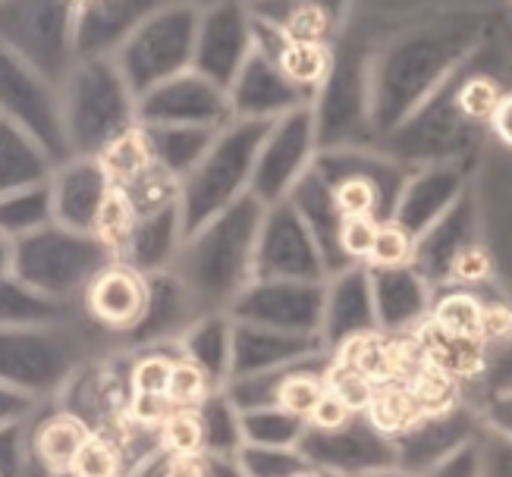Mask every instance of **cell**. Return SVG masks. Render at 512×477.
Here are the masks:
<instances>
[{
    "mask_svg": "<svg viewBox=\"0 0 512 477\" xmlns=\"http://www.w3.org/2000/svg\"><path fill=\"white\" fill-rule=\"evenodd\" d=\"M503 7L431 4L396 7L387 35L377 44L371 70L374 139L403 126L425 107L500 29Z\"/></svg>",
    "mask_w": 512,
    "mask_h": 477,
    "instance_id": "1",
    "label": "cell"
},
{
    "mask_svg": "<svg viewBox=\"0 0 512 477\" xmlns=\"http://www.w3.org/2000/svg\"><path fill=\"white\" fill-rule=\"evenodd\" d=\"M393 16L396 7H349L346 26L333 41L330 73L311 104L321 151L377 145L371 120V70L377 44L387 35Z\"/></svg>",
    "mask_w": 512,
    "mask_h": 477,
    "instance_id": "2",
    "label": "cell"
},
{
    "mask_svg": "<svg viewBox=\"0 0 512 477\" xmlns=\"http://www.w3.org/2000/svg\"><path fill=\"white\" fill-rule=\"evenodd\" d=\"M264 211L255 195H246L186 236L173 274L202 314H230L239 295L255 283V248Z\"/></svg>",
    "mask_w": 512,
    "mask_h": 477,
    "instance_id": "3",
    "label": "cell"
},
{
    "mask_svg": "<svg viewBox=\"0 0 512 477\" xmlns=\"http://www.w3.org/2000/svg\"><path fill=\"white\" fill-rule=\"evenodd\" d=\"M412 267L434 289V295L456 289L494 295V261L484 245L475 186H469V192L425 236L415 239Z\"/></svg>",
    "mask_w": 512,
    "mask_h": 477,
    "instance_id": "4",
    "label": "cell"
},
{
    "mask_svg": "<svg viewBox=\"0 0 512 477\" xmlns=\"http://www.w3.org/2000/svg\"><path fill=\"white\" fill-rule=\"evenodd\" d=\"M271 123L233 120L217 132L214 145L180 186V211L186 223V236L205 226L217 214L230 211L236 201L252 195V176L258 164V151Z\"/></svg>",
    "mask_w": 512,
    "mask_h": 477,
    "instance_id": "5",
    "label": "cell"
},
{
    "mask_svg": "<svg viewBox=\"0 0 512 477\" xmlns=\"http://www.w3.org/2000/svg\"><path fill=\"white\" fill-rule=\"evenodd\" d=\"M491 142V129L475 126L456 104V76L440 92L418 107L393 135L377 145L406 170L437 167V164H469L481 157Z\"/></svg>",
    "mask_w": 512,
    "mask_h": 477,
    "instance_id": "6",
    "label": "cell"
},
{
    "mask_svg": "<svg viewBox=\"0 0 512 477\" xmlns=\"http://www.w3.org/2000/svg\"><path fill=\"white\" fill-rule=\"evenodd\" d=\"M202 7H154L139 29L120 48L117 70L123 73L132 95L145 98L158 85L183 76L195 63V41Z\"/></svg>",
    "mask_w": 512,
    "mask_h": 477,
    "instance_id": "7",
    "label": "cell"
},
{
    "mask_svg": "<svg viewBox=\"0 0 512 477\" xmlns=\"http://www.w3.org/2000/svg\"><path fill=\"white\" fill-rule=\"evenodd\" d=\"M315 170L327 179V186L337 195V204L346 220L368 217L377 223L393 220L396 204L403 198V189L412 176V170L396 164L377 145L321 151Z\"/></svg>",
    "mask_w": 512,
    "mask_h": 477,
    "instance_id": "8",
    "label": "cell"
},
{
    "mask_svg": "<svg viewBox=\"0 0 512 477\" xmlns=\"http://www.w3.org/2000/svg\"><path fill=\"white\" fill-rule=\"evenodd\" d=\"M318 154L321 148H318L315 110L302 107L296 113H286L283 120L271 123L261 142L255 176H252V195L264 208L289 201V195L296 192V186L315 167Z\"/></svg>",
    "mask_w": 512,
    "mask_h": 477,
    "instance_id": "9",
    "label": "cell"
},
{
    "mask_svg": "<svg viewBox=\"0 0 512 477\" xmlns=\"http://www.w3.org/2000/svg\"><path fill=\"white\" fill-rule=\"evenodd\" d=\"M475 198L484 245L494 261V295L512 302V151L487 142L475 161Z\"/></svg>",
    "mask_w": 512,
    "mask_h": 477,
    "instance_id": "10",
    "label": "cell"
},
{
    "mask_svg": "<svg viewBox=\"0 0 512 477\" xmlns=\"http://www.w3.org/2000/svg\"><path fill=\"white\" fill-rule=\"evenodd\" d=\"M255 280L327 283V267L318 245L289 201L264 211L255 248Z\"/></svg>",
    "mask_w": 512,
    "mask_h": 477,
    "instance_id": "11",
    "label": "cell"
},
{
    "mask_svg": "<svg viewBox=\"0 0 512 477\" xmlns=\"http://www.w3.org/2000/svg\"><path fill=\"white\" fill-rule=\"evenodd\" d=\"M299 452L315 471L333 477H362L368 471L396 468L393 440L384 437L365 415H355L337 430L308 427Z\"/></svg>",
    "mask_w": 512,
    "mask_h": 477,
    "instance_id": "12",
    "label": "cell"
},
{
    "mask_svg": "<svg viewBox=\"0 0 512 477\" xmlns=\"http://www.w3.org/2000/svg\"><path fill=\"white\" fill-rule=\"evenodd\" d=\"M239 324H258L283 333L321 336L324 324V283L299 280H255L230 308Z\"/></svg>",
    "mask_w": 512,
    "mask_h": 477,
    "instance_id": "13",
    "label": "cell"
},
{
    "mask_svg": "<svg viewBox=\"0 0 512 477\" xmlns=\"http://www.w3.org/2000/svg\"><path fill=\"white\" fill-rule=\"evenodd\" d=\"M252 54H255V41H252L249 7H242V4L202 7L195 63H192V70L198 76H205L217 88L230 92Z\"/></svg>",
    "mask_w": 512,
    "mask_h": 477,
    "instance_id": "14",
    "label": "cell"
},
{
    "mask_svg": "<svg viewBox=\"0 0 512 477\" xmlns=\"http://www.w3.org/2000/svg\"><path fill=\"white\" fill-rule=\"evenodd\" d=\"M142 126H195V129H227L233 123L230 95L195 70L176 76L154 92L139 98Z\"/></svg>",
    "mask_w": 512,
    "mask_h": 477,
    "instance_id": "15",
    "label": "cell"
},
{
    "mask_svg": "<svg viewBox=\"0 0 512 477\" xmlns=\"http://www.w3.org/2000/svg\"><path fill=\"white\" fill-rule=\"evenodd\" d=\"M481 418L472 405H456L450 412L421 415L406 434L393 437L396 449V468L409 477L431 474L443 459H450L453 452L469 446L481 437Z\"/></svg>",
    "mask_w": 512,
    "mask_h": 477,
    "instance_id": "16",
    "label": "cell"
},
{
    "mask_svg": "<svg viewBox=\"0 0 512 477\" xmlns=\"http://www.w3.org/2000/svg\"><path fill=\"white\" fill-rule=\"evenodd\" d=\"M377 330V311H374V286L368 264H352L340 274L327 277L324 283V324H321V343L333 355L346 343Z\"/></svg>",
    "mask_w": 512,
    "mask_h": 477,
    "instance_id": "17",
    "label": "cell"
},
{
    "mask_svg": "<svg viewBox=\"0 0 512 477\" xmlns=\"http://www.w3.org/2000/svg\"><path fill=\"white\" fill-rule=\"evenodd\" d=\"M227 95H230L233 120H252V123H277L286 113H296L315 104L302 88H296L286 79L277 60H271L261 51H255L249 63L242 66L239 79L233 82Z\"/></svg>",
    "mask_w": 512,
    "mask_h": 477,
    "instance_id": "18",
    "label": "cell"
},
{
    "mask_svg": "<svg viewBox=\"0 0 512 477\" xmlns=\"http://www.w3.org/2000/svg\"><path fill=\"white\" fill-rule=\"evenodd\" d=\"M151 305L148 277L126 261H107L85 283V308L107 330L136 333Z\"/></svg>",
    "mask_w": 512,
    "mask_h": 477,
    "instance_id": "19",
    "label": "cell"
},
{
    "mask_svg": "<svg viewBox=\"0 0 512 477\" xmlns=\"http://www.w3.org/2000/svg\"><path fill=\"white\" fill-rule=\"evenodd\" d=\"M475 167L469 164H437L412 170L403 198L396 204L393 223L403 226L415 239L425 236L431 226L447 214L453 204L469 192Z\"/></svg>",
    "mask_w": 512,
    "mask_h": 477,
    "instance_id": "20",
    "label": "cell"
},
{
    "mask_svg": "<svg viewBox=\"0 0 512 477\" xmlns=\"http://www.w3.org/2000/svg\"><path fill=\"white\" fill-rule=\"evenodd\" d=\"M330 355L321 343V336H299L283 333L258 324H239L233 321V377H255V374H274L296 365H308Z\"/></svg>",
    "mask_w": 512,
    "mask_h": 477,
    "instance_id": "21",
    "label": "cell"
},
{
    "mask_svg": "<svg viewBox=\"0 0 512 477\" xmlns=\"http://www.w3.org/2000/svg\"><path fill=\"white\" fill-rule=\"evenodd\" d=\"M371 270L374 286V311H377V330L390 339L415 336L431 321L434 308V289L421 280L415 267H390V270Z\"/></svg>",
    "mask_w": 512,
    "mask_h": 477,
    "instance_id": "22",
    "label": "cell"
},
{
    "mask_svg": "<svg viewBox=\"0 0 512 477\" xmlns=\"http://www.w3.org/2000/svg\"><path fill=\"white\" fill-rule=\"evenodd\" d=\"M289 204L296 208V214L302 217V223L308 226L311 239H315L318 252L324 258L327 277L340 274V270L352 267L340 248V236H343V211L337 204V195L327 186V179L311 167V173L296 186V192L289 195Z\"/></svg>",
    "mask_w": 512,
    "mask_h": 477,
    "instance_id": "23",
    "label": "cell"
},
{
    "mask_svg": "<svg viewBox=\"0 0 512 477\" xmlns=\"http://www.w3.org/2000/svg\"><path fill=\"white\" fill-rule=\"evenodd\" d=\"M252 16L277 26L289 41L333 44L340 38L349 7L343 4H252Z\"/></svg>",
    "mask_w": 512,
    "mask_h": 477,
    "instance_id": "24",
    "label": "cell"
},
{
    "mask_svg": "<svg viewBox=\"0 0 512 477\" xmlns=\"http://www.w3.org/2000/svg\"><path fill=\"white\" fill-rule=\"evenodd\" d=\"M180 355L195 361L208 374V380L224 390L233 377V317L205 314L180 339Z\"/></svg>",
    "mask_w": 512,
    "mask_h": 477,
    "instance_id": "25",
    "label": "cell"
},
{
    "mask_svg": "<svg viewBox=\"0 0 512 477\" xmlns=\"http://www.w3.org/2000/svg\"><path fill=\"white\" fill-rule=\"evenodd\" d=\"M154 145V161L183 186V179L202 164V157L217 139V129H195V126H145Z\"/></svg>",
    "mask_w": 512,
    "mask_h": 477,
    "instance_id": "26",
    "label": "cell"
},
{
    "mask_svg": "<svg viewBox=\"0 0 512 477\" xmlns=\"http://www.w3.org/2000/svg\"><path fill=\"white\" fill-rule=\"evenodd\" d=\"M95 161H98L101 173L107 176V183H114V186H132L148 170L158 167V161H154L151 135L142 123L114 135V139L95 154Z\"/></svg>",
    "mask_w": 512,
    "mask_h": 477,
    "instance_id": "27",
    "label": "cell"
},
{
    "mask_svg": "<svg viewBox=\"0 0 512 477\" xmlns=\"http://www.w3.org/2000/svg\"><path fill=\"white\" fill-rule=\"evenodd\" d=\"M95 430L88 427L79 415L60 412L48 418L35 434V456L51 474H73V465L79 459L82 446L88 443Z\"/></svg>",
    "mask_w": 512,
    "mask_h": 477,
    "instance_id": "28",
    "label": "cell"
},
{
    "mask_svg": "<svg viewBox=\"0 0 512 477\" xmlns=\"http://www.w3.org/2000/svg\"><path fill=\"white\" fill-rule=\"evenodd\" d=\"M484 305H487V295H478V292H462V289L440 292L434 295L428 324L440 330L443 336L484 346Z\"/></svg>",
    "mask_w": 512,
    "mask_h": 477,
    "instance_id": "29",
    "label": "cell"
},
{
    "mask_svg": "<svg viewBox=\"0 0 512 477\" xmlns=\"http://www.w3.org/2000/svg\"><path fill=\"white\" fill-rule=\"evenodd\" d=\"M136 223H139V214H136V204H132L129 192L123 186L110 183L104 192L101 208H98L95 226H92V239L104 248L110 258L120 255V261H123L129 252L132 233H136Z\"/></svg>",
    "mask_w": 512,
    "mask_h": 477,
    "instance_id": "30",
    "label": "cell"
},
{
    "mask_svg": "<svg viewBox=\"0 0 512 477\" xmlns=\"http://www.w3.org/2000/svg\"><path fill=\"white\" fill-rule=\"evenodd\" d=\"M198 415H202V424H205V456H239V452L246 449L242 412L227 390H214L198 405Z\"/></svg>",
    "mask_w": 512,
    "mask_h": 477,
    "instance_id": "31",
    "label": "cell"
},
{
    "mask_svg": "<svg viewBox=\"0 0 512 477\" xmlns=\"http://www.w3.org/2000/svg\"><path fill=\"white\" fill-rule=\"evenodd\" d=\"M308 430V421L296 418L280 405L258 408V412H242V437L246 446L261 449H299Z\"/></svg>",
    "mask_w": 512,
    "mask_h": 477,
    "instance_id": "32",
    "label": "cell"
},
{
    "mask_svg": "<svg viewBox=\"0 0 512 477\" xmlns=\"http://www.w3.org/2000/svg\"><path fill=\"white\" fill-rule=\"evenodd\" d=\"M425 415L421 412V402L409 383H381L374 393V402L365 412V418L381 430L384 437H399Z\"/></svg>",
    "mask_w": 512,
    "mask_h": 477,
    "instance_id": "33",
    "label": "cell"
},
{
    "mask_svg": "<svg viewBox=\"0 0 512 477\" xmlns=\"http://www.w3.org/2000/svg\"><path fill=\"white\" fill-rule=\"evenodd\" d=\"M330 60H333V44H299V41H289L283 54L277 57L286 79L296 88H302L311 101H315L330 73Z\"/></svg>",
    "mask_w": 512,
    "mask_h": 477,
    "instance_id": "34",
    "label": "cell"
},
{
    "mask_svg": "<svg viewBox=\"0 0 512 477\" xmlns=\"http://www.w3.org/2000/svg\"><path fill=\"white\" fill-rule=\"evenodd\" d=\"M327 368H330V355H324L318 361H308V365L289 368V374L280 386V408L308 421L315 415L318 402L327 396V380H324Z\"/></svg>",
    "mask_w": 512,
    "mask_h": 477,
    "instance_id": "35",
    "label": "cell"
},
{
    "mask_svg": "<svg viewBox=\"0 0 512 477\" xmlns=\"http://www.w3.org/2000/svg\"><path fill=\"white\" fill-rule=\"evenodd\" d=\"M512 393V339L500 346H484V365L472 383H462V402L475 405L484 396Z\"/></svg>",
    "mask_w": 512,
    "mask_h": 477,
    "instance_id": "36",
    "label": "cell"
},
{
    "mask_svg": "<svg viewBox=\"0 0 512 477\" xmlns=\"http://www.w3.org/2000/svg\"><path fill=\"white\" fill-rule=\"evenodd\" d=\"M158 443L170 456H205V424L198 408H173L158 430Z\"/></svg>",
    "mask_w": 512,
    "mask_h": 477,
    "instance_id": "37",
    "label": "cell"
},
{
    "mask_svg": "<svg viewBox=\"0 0 512 477\" xmlns=\"http://www.w3.org/2000/svg\"><path fill=\"white\" fill-rule=\"evenodd\" d=\"M176 355H180V346L176 352H167L161 346H154L148 352H142L129 368V393H142V396H167L170 386V374L176 365Z\"/></svg>",
    "mask_w": 512,
    "mask_h": 477,
    "instance_id": "38",
    "label": "cell"
},
{
    "mask_svg": "<svg viewBox=\"0 0 512 477\" xmlns=\"http://www.w3.org/2000/svg\"><path fill=\"white\" fill-rule=\"evenodd\" d=\"M327 380V393L337 399L340 405H346L352 415H365L371 402H374V393H377V383L368 380L365 374L352 371L346 365H337V361L330 358V368L324 374Z\"/></svg>",
    "mask_w": 512,
    "mask_h": 477,
    "instance_id": "39",
    "label": "cell"
},
{
    "mask_svg": "<svg viewBox=\"0 0 512 477\" xmlns=\"http://www.w3.org/2000/svg\"><path fill=\"white\" fill-rule=\"evenodd\" d=\"M239 462L249 477H299L311 465L299 449H261L246 446L239 452Z\"/></svg>",
    "mask_w": 512,
    "mask_h": 477,
    "instance_id": "40",
    "label": "cell"
},
{
    "mask_svg": "<svg viewBox=\"0 0 512 477\" xmlns=\"http://www.w3.org/2000/svg\"><path fill=\"white\" fill-rule=\"evenodd\" d=\"M217 386L208 380V374L189 361L186 355H176V365L170 374V386H167V399L173 408H198Z\"/></svg>",
    "mask_w": 512,
    "mask_h": 477,
    "instance_id": "41",
    "label": "cell"
},
{
    "mask_svg": "<svg viewBox=\"0 0 512 477\" xmlns=\"http://www.w3.org/2000/svg\"><path fill=\"white\" fill-rule=\"evenodd\" d=\"M73 477H123L120 443L95 430L79 452V459L73 465Z\"/></svg>",
    "mask_w": 512,
    "mask_h": 477,
    "instance_id": "42",
    "label": "cell"
},
{
    "mask_svg": "<svg viewBox=\"0 0 512 477\" xmlns=\"http://www.w3.org/2000/svg\"><path fill=\"white\" fill-rule=\"evenodd\" d=\"M415 261V236L406 233L399 223H381L374 239V252L368 258V267L390 270V267H412Z\"/></svg>",
    "mask_w": 512,
    "mask_h": 477,
    "instance_id": "43",
    "label": "cell"
},
{
    "mask_svg": "<svg viewBox=\"0 0 512 477\" xmlns=\"http://www.w3.org/2000/svg\"><path fill=\"white\" fill-rule=\"evenodd\" d=\"M381 223L368 220V217H352L343 223V236H340V248L349 264H368L371 252H374V239Z\"/></svg>",
    "mask_w": 512,
    "mask_h": 477,
    "instance_id": "44",
    "label": "cell"
},
{
    "mask_svg": "<svg viewBox=\"0 0 512 477\" xmlns=\"http://www.w3.org/2000/svg\"><path fill=\"white\" fill-rule=\"evenodd\" d=\"M173 405L167 396H142V393H129L126 399V415L136 427L145 430H161V424L170 418Z\"/></svg>",
    "mask_w": 512,
    "mask_h": 477,
    "instance_id": "45",
    "label": "cell"
},
{
    "mask_svg": "<svg viewBox=\"0 0 512 477\" xmlns=\"http://www.w3.org/2000/svg\"><path fill=\"white\" fill-rule=\"evenodd\" d=\"M472 408L478 412L481 427L487 430V434H497V437L512 440V393L484 396V399H478Z\"/></svg>",
    "mask_w": 512,
    "mask_h": 477,
    "instance_id": "46",
    "label": "cell"
},
{
    "mask_svg": "<svg viewBox=\"0 0 512 477\" xmlns=\"http://www.w3.org/2000/svg\"><path fill=\"white\" fill-rule=\"evenodd\" d=\"M481 474L484 477H512V440L481 430Z\"/></svg>",
    "mask_w": 512,
    "mask_h": 477,
    "instance_id": "47",
    "label": "cell"
},
{
    "mask_svg": "<svg viewBox=\"0 0 512 477\" xmlns=\"http://www.w3.org/2000/svg\"><path fill=\"white\" fill-rule=\"evenodd\" d=\"M425 477H484L481 474V446H478V440H472L469 446H462L459 452H453L450 459H443Z\"/></svg>",
    "mask_w": 512,
    "mask_h": 477,
    "instance_id": "48",
    "label": "cell"
},
{
    "mask_svg": "<svg viewBox=\"0 0 512 477\" xmlns=\"http://www.w3.org/2000/svg\"><path fill=\"white\" fill-rule=\"evenodd\" d=\"M355 415L349 412L346 405H340L337 399H333L330 393L318 402V408H315V415L308 418V427H315V430H337V427H343L346 421H352Z\"/></svg>",
    "mask_w": 512,
    "mask_h": 477,
    "instance_id": "49",
    "label": "cell"
},
{
    "mask_svg": "<svg viewBox=\"0 0 512 477\" xmlns=\"http://www.w3.org/2000/svg\"><path fill=\"white\" fill-rule=\"evenodd\" d=\"M491 139L512 151V92H506V98L500 101L497 113H494V120H491Z\"/></svg>",
    "mask_w": 512,
    "mask_h": 477,
    "instance_id": "50",
    "label": "cell"
},
{
    "mask_svg": "<svg viewBox=\"0 0 512 477\" xmlns=\"http://www.w3.org/2000/svg\"><path fill=\"white\" fill-rule=\"evenodd\" d=\"M208 477H249L239 456H208Z\"/></svg>",
    "mask_w": 512,
    "mask_h": 477,
    "instance_id": "51",
    "label": "cell"
},
{
    "mask_svg": "<svg viewBox=\"0 0 512 477\" xmlns=\"http://www.w3.org/2000/svg\"><path fill=\"white\" fill-rule=\"evenodd\" d=\"M362 477H409V474H403L399 468H384V471H368Z\"/></svg>",
    "mask_w": 512,
    "mask_h": 477,
    "instance_id": "52",
    "label": "cell"
},
{
    "mask_svg": "<svg viewBox=\"0 0 512 477\" xmlns=\"http://www.w3.org/2000/svg\"><path fill=\"white\" fill-rule=\"evenodd\" d=\"M299 477H324V474H321V471H315V468H308V471H302Z\"/></svg>",
    "mask_w": 512,
    "mask_h": 477,
    "instance_id": "53",
    "label": "cell"
},
{
    "mask_svg": "<svg viewBox=\"0 0 512 477\" xmlns=\"http://www.w3.org/2000/svg\"><path fill=\"white\" fill-rule=\"evenodd\" d=\"M324 477H333V474H324Z\"/></svg>",
    "mask_w": 512,
    "mask_h": 477,
    "instance_id": "54",
    "label": "cell"
}]
</instances>
